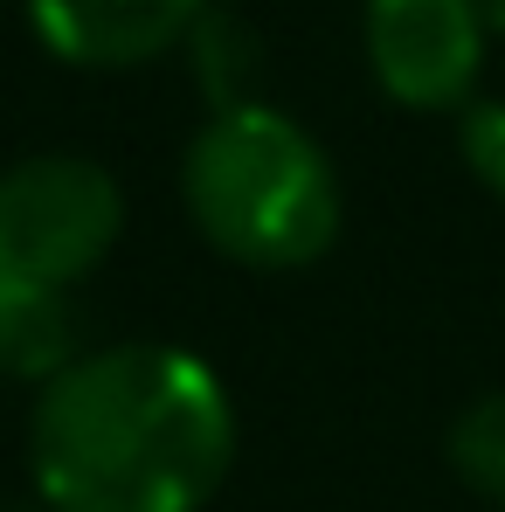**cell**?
<instances>
[{
  "label": "cell",
  "mask_w": 505,
  "mask_h": 512,
  "mask_svg": "<svg viewBox=\"0 0 505 512\" xmlns=\"http://www.w3.org/2000/svg\"><path fill=\"white\" fill-rule=\"evenodd\" d=\"M236 464L222 374L167 340H104L28 409V478L49 512H201Z\"/></svg>",
  "instance_id": "obj_1"
},
{
  "label": "cell",
  "mask_w": 505,
  "mask_h": 512,
  "mask_svg": "<svg viewBox=\"0 0 505 512\" xmlns=\"http://www.w3.org/2000/svg\"><path fill=\"white\" fill-rule=\"evenodd\" d=\"M180 208L208 250L243 270H305L339 243L333 153L277 104L208 111L180 153Z\"/></svg>",
  "instance_id": "obj_2"
},
{
  "label": "cell",
  "mask_w": 505,
  "mask_h": 512,
  "mask_svg": "<svg viewBox=\"0 0 505 512\" xmlns=\"http://www.w3.org/2000/svg\"><path fill=\"white\" fill-rule=\"evenodd\" d=\"M125 236V187L90 153H28L0 167V277L77 291Z\"/></svg>",
  "instance_id": "obj_3"
},
{
  "label": "cell",
  "mask_w": 505,
  "mask_h": 512,
  "mask_svg": "<svg viewBox=\"0 0 505 512\" xmlns=\"http://www.w3.org/2000/svg\"><path fill=\"white\" fill-rule=\"evenodd\" d=\"M367 70L402 111H464L485 77V0H367Z\"/></svg>",
  "instance_id": "obj_4"
},
{
  "label": "cell",
  "mask_w": 505,
  "mask_h": 512,
  "mask_svg": "<svg viewBox=\"0 0 505 512\" xmlns=\"http://www.w3.org/2000/svg\"><path fill=\"white\" fill-rule=\"evenodd\" d=\"M49 56L77 70H139L160 49H180L215 0H21Z\"/></svg>",
  "instance_id": "obj_5"
},
{
  "label": "cell",
  "mask_w": 505,
  "mask_h": 512,
  "mask_svg": "<svg viewBox=\"0 0 505 512\" xmlns=\"http://www.w3.org/2000/svg\"><path fill=\"white\" fill-rule=\"evenodd\" d=\"M84 353H90V333H84L77 291H49V284L0 277V381L49 388Z\"/></svg>",
  "instance_id": "obj_6"
},
{
  "label": "cell",
  "mask_w": 505,
  "mask_h": 512,
  "mask_svg": "<svg viewBox=\"0 0 505 512\" xmlns=\"http://www.w3.org/2000/svg\"><path fill=\"white\" fill-rule=\"evenodd\" d=\"M187 77L208 97V111H236L256 104V77H263V35H256L243 14H229L222 0L187 28Z\"/></svg>",
  "instance_id": "obj_7"
},
{
  "label": "cell",
  "mask_w": 505,
  "mask_h": 512,
  "mask_svg": "<svg viewBox=\"0 0 505 512\" xmlns=\"http://www.w3.org/2000/svg\"><path fill=\"white\" fill-rule=\"evenodd\" d=\"M450 471H457L485 506L505 512V388L478 395V402L450 423Z\"/></svg>",
  "instance_id": "obj_8"
},
{
  "label": "cell",
  "mask_w": 505,
  "mask_h": 512,
  "mask_svg": "<svg viewBox=\"0 0 505 512\" xmlns=\"http://www.w3.org/2000/svg\"><path fill=\"white\" fill-rule=\"evenodd\" d=\"M457 153L485 194L505 201V97H471L457 111Z\"/></svg>",
  "instance_id": "obj_9"
},
{
  "label": "cell",
  "mask_w": 505,
  "mask_h": 512,
  "mask_svg": "<svg viewBox=\"0 0 505 512\" xmlns=\"http://www.w3.org/2000/svg\"><path fill=\"white\" fill-rule=\"evenodd\" d=\"M7 512H49V506H7Z\"/></svg>",
  "instance_id": "obj_10"
}]
</instances>
